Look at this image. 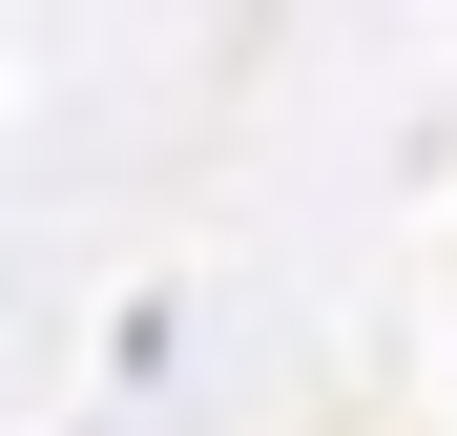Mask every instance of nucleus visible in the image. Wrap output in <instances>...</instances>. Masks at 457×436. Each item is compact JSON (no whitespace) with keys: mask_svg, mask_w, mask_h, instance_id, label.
<instances>
[]
</instances>
